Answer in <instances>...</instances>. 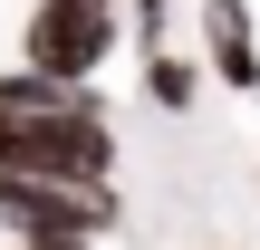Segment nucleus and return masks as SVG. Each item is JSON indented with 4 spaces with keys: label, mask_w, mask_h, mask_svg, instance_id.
I'll list each match as a JSON object with an SVG mask.
<instances>
[{
    "label": "nucleus",
    "mask_w": 260,
    "mask_h": 250,
    "mask_svg": "<svg viewBox=\"0 0 260 250\" xmlns=\"http://www.w3.org/2000/svg\"><path fill=\"white\" fill-rule=\"evenodd\" d=\"M116 193L96 183H48V173H0V241H106Z\"/></svg>",
    "instance_id": "nucleus-3"
},
{
    "label": "nucleus",
    "mask_w": 260,
    "mask_h": 250,
    "mask_svg": "<svg viewBox=\"0 0 260 250\" xmlns=\"http://www.w3.org/2000/svg\"><path fill=\"white\" fill-rule=\"evenodd\" d=\"M106 58H116V0H39L19 29V67H39L58 87H87Z\"/></svg>",
    "instance_id": "nucleus-2"
},
{
    "label": "nucleus",
    "mask_w": 260,
    "mask_h": 250,
    "mask_svg": "<svg viewBox=\"0 0 260 250\" xmlns=\"http://www.w3.org/2000/svg\"><path fill=\"white\" fill-rule=\"evenodd\" d=\"M203 77H212L203 58H183V48H154V58H145V106H154V116H193Z\"/></svg>",
    "instance_id": "nucleus-5"
},
{
    "label": "nucleus",
    "mask_w": 260,
    "mask_h": 250,
    "mask_svg": "<svg viewBox=\"0 0 260 250\" xmlns=\"http://www.w3.org/2000/svg\"><path fill=\"white\" fill-rule=\"evenodd\" d=\"M203 29V67L232 87V96H260V39H251V0H203L193 10Z\"/></svg>",
    "instance_id": "nucleus-4"
},
{
    "label": "nucleus",
    "mask_w": 260,
    "mask_h": 250,
    "mask_svg": "<svg viewBox=\"0 0 260 250\" xmlns=\"http://www.w3.org/2000/svg\"><path fill=\"white\" fill-rule=\"evenodd\" d=\"M0 173H48V183L116 193V116L87 87H58L39 67H10L0 77Z\"/></svg>",
    "instance_id": "nucleus-1"
}]
</instances>
